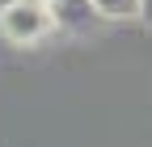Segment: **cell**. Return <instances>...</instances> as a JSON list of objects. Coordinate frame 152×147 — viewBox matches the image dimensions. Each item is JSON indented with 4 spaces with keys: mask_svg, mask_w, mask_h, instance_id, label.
<instances>
[{
    "mask_svg": "<svg viewBox=\"0 0 152 147\" xmlns=\"http://www.w3.org/2000/svg\"><path fill=\"white\" fill-rule=\"evenodd\" d=\"M51 30H55V17H51V9L26 4V0H17L13 9H4V13H0V34H4L9 42H17V46L42 42Z\"/></svg>",
    "mask_w": 152,
    "mask_h": 147,
    "instance_id": "cell-1",
    "label": "cell"
},
{
    "mask_svg": "<svg viewBox=\"0 0 152 147\" xmlns=\"http://www.w3.org/2000/svg\"><path fill=\"white\" fill-rule=\"evenodd\" d=\"M55 17V30H72V34H85L102 21V13L93 9V0H55L51 4Z\"/></svg>",
    "mask_w": 152,
    "mask_h": 147,
    "instance_id": "cell-2",
    "label": "cell"
},
{
    "mask_svg": "<svg viewBox=\"0 0 152 147\" xmlns=\"http://www.w3.org/2000/svg\"><path fill=\"white\" fill-rule=\"evenodd\" d=\"M93 9L102 13V21H127L140 17V0H93Z\"/></svg>",
    "mask_w": 152,
    "mask_h": 147,
    "instance_id": "cell-3",
    "label": "cell"
},
{
    "mask_svg": "<svg viewBox=\"0 0 152 147\" xmlns=\"http://www.w3.org/2000/svg\"><path fill=\"white\" fill-rule=\"evenodd\" d=\"M26 4H38V9H51L55 0H26Z\"/></svg>",
    "mask_w": 152,
    "mask_h": 147,
    "instance_id": "cell-5",
    "label": "cell"
},
{
    "mask_svg": "<svg viewBox=\"0 0 152 147\" xmlns=\"http://www.w3.org/2000/svg\"><path fill=\"white\" fill-rule=\"evenodd\" d=\"M13 4H17V0H0V13H4V9H13Z\"/></svg>",
    "mask_w": 152,
    "mask_h": 147,
    "instance_id": "cell-6",
    "label": "cell"
},
{
    "mask_svg": "<svg viewBox=\"0 0 152 147\" xmlns=\"http://www.w3.org/2000/svg\"><path fill=\"white\" fill-rule=\"evenodd\" d=\"M140 17H144L148 25H152V0H140Z\"/></svg>",
    "mask_w": 152,
    "mask_h": 147,
    "instance_id": "cell-4",
    "label": "cell"
}]
</instances>
